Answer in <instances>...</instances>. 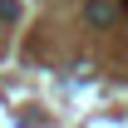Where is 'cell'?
<instances>
[{
	"label": "cell",
	"instance_id": "cell-1",
	"mask_svg": "<svg viewBox=\"0 0 128 128\" xmlns=\"http://www.w3.org/2000/svg\"><path fill=\"white\" fill-rule=\"evenodd\" d=\"M84 15H89V25H108V20L118 15V5H113V0H89Z\"/></svg>",
	"mask_w": 128,
	"mask_h": 128
},
{
	"label": "cell",
	"instance_id": "cell-2",
	"mask_svg": "<svg viewBox=\"0 0 128 128\" xmlns=\"http://www.w3.org/2000/svg\"><path fill=\"white\" fill-rule=\"evenodd\" d=\"M20 15V5H15V0H0V20H15Z\"/></svg>",
	"mask_w": 128,
	"mask_h": 128
}]
</instances>
